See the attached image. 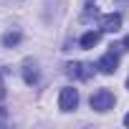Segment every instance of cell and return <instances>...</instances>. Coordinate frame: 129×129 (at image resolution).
I'll list each match as a JSON object with an SVG mask.
<instances>
[{"label":"cell","instance_id":"obj_8","mask_svg":"<svg viewBox=\"0 0 129 129\" xmlns=\"http://www.w3.org/2000/svg\"><path fill=\"white\" fill-rule=\"evenodd\" d=\"M3 43H5V48H13V46H18V43H20V33H18V30H10V33H5Z\"/></svg>","mask_w":129,"mask_h":129},{"label":"cell","instance_id":"obj_5","mask_svg":"<svg viewBox=\"0 0 129 129\" xmlns=\"http://www.w3.org/2000/svg\"><path fill=\"white\" fill-rule=\"evenodd\" d=\"M99 25H101V30H104V33H116V30L121 28V15H119V13H109V15H104V18H101V23H99Z\"/></svg>","mask_w":129,"mask_h":129},{"label":"cell","instance_id":"obj_1","mask_svg":"<svg viewBox=\"0 0 129 129\" xmlns=\"http://www.w3.org/2000/svg\"><path fill=\"white\" fill-rule=\"evenodd\" d=\"M114 94L109 91V89H99V91H94L91 94V109H96V111H109V109H114Z\"/></svg>","mask_w":129,"mask_h":129},{"label":"cell","instance_id":"obj_6","mask_svg":"<svg viewBox=\"0 0 129 129\" xmlns=\"http://www.w3.org/2000/svg\"><path fill=\"white\" fill-rule=\"evenodd\" d=\"M23 79H25L28 86L38 84V69H36V63H33V61H25V63H23Z\"/></svg>","mask_w":129,"mask_h":129},{"label":"cell","instance_id":"obj_9","mask_svg":"<svg viewBox=\"0 0 129 129\" xmlns=\"http://www.w3.org/2000/svg\"><path fill=\"white\" fill-rule=\"evenodd\" d=\"M124 48H129V36H126V38H124Z\"/></svg>","mask_w":129,"mask_h":129},{"label":"cell","instance_id":"obj_11","mask_svg":"<svg viewBox=\"0 0 129 129\" xmlns=\"http://www.w3.org/2000/svg\"><path fill=\"white\" fill-rule=\"evenodd\" d=\"M126 89H129V79H126Z\"/></svg>","mask_w":129,"mask_h":129},{"label":"cell","instance_id":"obj_7","mask_svg":"<svg viewBox=\"0 0 129 129\" xmlns=\"http://www.w3.org/2000/svg\"><path fill=\"white\" fill-rule=\"evenodd\" d=\"M99 41H101V30H89L81 36V48H94Z\"/></svg>","mask_w":129,"mask_h":129},{"label":"cell","instance_id":"obj_3","mask_svg":"<svg viewBox=\"0 0 129 129\" xmlns=\"http://www.w3.org/2000/svg\"><path fill=\"white\" fill-rule=\"evenodd\" d=\"M79 106V91L66 86V89H61V96H58V109L61 111H74Z\"/></svg>","mask_w":129,"mask_h":129},{"label":"cell","instance_id":"obj_10","mask_svg":"<svg viewBox=\"0 0 129 129\" xmlns=\"http://www.w3.org/2000/svg\"><path fill=\"white\" fill-rule=\"evenodd\" d=\"M124 124H126V126H129V114H126V116H124Z\"/></svg>","mask_w":129,"mask_h":129},{"label":"cell","instance_id":"obj_2","mask_svg":"<svg viewBox=\"0 0 129 129\" xmlns=\"http://www.w3.org/2000/svg\"><path fill=\"white\" fill-rule=\"evenodd\" d=\"M94 69L91 63H81V61H74V63H66V74L71 79H79V81H89L94 76Z\"/></svg>","mask_w":129,"mask_h":129},{"label":"cell","instance_id":"obj_4","mask_svg":"<svg viewBox=\"0 0 129 129\" xmlns=\"http://www.w3.org/2000/svg\"><path fill=\"white\" fill-rule=\"evenodd\" d=\"M116 66H119V56H116V51H114V46H111V51H106L99 61H96V69L101 71V74H114L116 71Z\"/></svg>","mask_w":129,"mask_h":129}]
</instances>
